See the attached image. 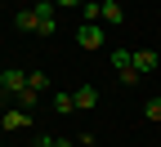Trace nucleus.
<instances>
[{
	"label": "nucleus",
	"instance_id": "nucleus-1",
	"mask_svg": "<svg viewBox=\"0 0 161 147\" xmlns=\"http://www.w3.org/2000/svg\"><path fill=\"white\" fill-rule=\"evenodd\" d=\"M112 67H116V80H121V85H139V80H143V76L134 71V54L130 49H112Z\"/></svg>",
	"mask_w": 161,
	"mask_h": 147
},
{
	"label": "nucleus",
	"instance_id": "nucleus-16",
	"mask_svg": "<svg viewBox=\"0 0 161 147\" xmlns=\"http://www.w3.org/2000/svg\"><path fill=\"white\" fill-rule=\"evenodd\" d=\"M0 129H5V120H0Z\"/></svg>",
	"mask_w": 161,
	"mask_h": 147
},
{
	"label": "nucleus",
	"instance_id": "nucleus-5",
	"mask_svg": "<svg viewBox=\"0 0 161 147\" xmlns=\"http://www.w3.org/2000/svg\"><path fill=\"white\" fill-rule=\"evenodd\" d=\"M72 94H76V112H94L98 107V89L94 85H76Z\"/></svg>",
	"mask_w": 161,
	"mask_h": 147
},
{
	"label": "nucleus",
	"instance_id": "nucleus-7",
	"mask_svg": "<svg viewBox=\"0 0 161 147\" xmlns=\"http://www.w3.org/2000/svg\"><path fill=\"white\" fill-rule=\"evenodd\" d=\"M14 23H18V31H40L36 9H18V13H14Z\"/></svg>",
	"mask_w": 161,
	"mask_h": 147
},
{
	"label": "nucleus",
	"instance_id": "nucleus-10",
	"mask_svg": "<svg viewBox=\"0 0 161 147\" xmlns=\"http://www.w3.org/2000/svg\"><path fill=\"white\" fill-rule=\"evenodd\" d=\"M103 18V0H85L80 5V23H98Z\"/></svg>",
	"mask_w": 161,
	"mask_h": 147
},
{
	"label": "nucleus",
	"instance_id": "nucleus-15",
	"mask_svg": "<svg viewBox=\"0 0 161 147\" xmlns=\"http://www.w3.org/2000/svg\"><path fill=\"white\" fill-rule=\"evenodd\" d=\"M58 5H63V9H80L85 0H54V9H58Z\"/></svg>",
	"mask_w": 161,
	"mask_h": 147
},
{
	"label": "nucleus",
	"instance_id": "nucleus-9",
	"mask_svg": "<svg viewBox=\"0 0 161 147\" xmlns=\"http://www.w3.org/2000/svg\"><path fill=\"white\" fill-rule=\"evenodd\" d=\"M54 112H63V116L76 112V94H72V89H58V94H54Z\"/></svg>",
	"mask_w": 161,
	"mask_h": 147
},
{
	"label": "nucleus",
	"instance_id": "nucleus-2",
	"mask_svg": "<svg viewBox=\"0 0 161 147\" xmlns=\"http://www.w3.org/2000/svg\"><path fill=\"white\" fill-rule=\"evenodd\" d=\"M103 40H108V36H103L98 23H80V27H76V45H80V49H103Z\"/></svg>",
	"mask_w": 161,
	"mask_h": 147
},
{
	"label": "nucleus",
	"instance_id": "nucleus-4",
	"mask_svg": "<svg viewBox=\"0 0 161 147\" xmlns=\"http://www.w3.org/2000/svg\"><path fill=\"white\" fill-rule=\"evenodd\" d=\"M157 67H161V54L157 49H134V71L139 76H152Z\"/></svg>",
	"mask_w": 161,
	"mask_h": 147
},
{
	"label": "nucleus",
	"instance_id": "nucleus-8",
	"mask_svg": "<svg viewBox=\"0 0 161 147\" xmlns=\"http://www.w3.org/2000/svg\"><path fill=\"white\" fill-rule=\"evenodd\" d=\"M0 120H5V129H27V120H31V112H23V107H18V112H5V116H0Z\"/></svg>",
	"mask_w": 161,
	"mask_h": 147
},
{
	"label": "nucleus",
	"instance_id": "nucleus-3",
	"mask_svg": "<svg viewBox=\"0 0 161 147\" xmlns=\"http://www.w3.org/2000/svg\"><path fill=\"white\" fill-rule=\"evenodd\" d=\"M23 89H27V71H23V67H5V76H0V94L18 98Z\"/></svg>",
	"mask_w": 161,
	"mask_h": 147
},
{
	"label": "nucleus",
	"instance_id": "nucleus-13",
	"mask_svg": "<svg viewBox=\"0 0 161 147\" xmlns=\"http://www.w3.org/2000/svg\"><path fill=\"white\" fill-rule=\"evenodd\" d=\"M18 102H23V112H31L36 102H40V94H36V89H23V94H18Z\"/></svg>",
	"mask_w": 161,
	"mask_h": 147
},
{
	"label": "nucleus",
	"instance_id": "nucleus-14",
	"mask_svg": "<svg viewBox=\"0 0 161 147\" xmlns=\"http://www.w3.org/2000/svg\"><path fill=\"white\" fill-rule=\"evenodd\" d=\"M36 18H40V13H36ZM54 31H58V18H40V31H36V36H54Z\"/></svg>",
	"mask_w": 161,
	"mask_h": 147
},
{
	"label": "nucleus",
	"instance_id": "nucleus-11",
	"mask_svg": "<svg viewBox=\"0 0 161 147\" xmlns=\"http://www.w3.org/2000/svg\"><path fill=\"white\" fill-rule=\"evenodd\" d=\"M27 89L45 94V89H49V76H45V71H27Z\"/></svg>",
	"mask_w": 161,
	"mask_h": 147
},
{
	"label": "nucleus",
	"instance_id": "nucleus-12",
	"mask_svg": "<svg viewBox=\"0 0 161 147\" xmlns=\"http://www.w3.org/2000/svg\"><path fill=\"white\" fill-rule=\"evenodd\" d=\"M143 116H148L152 125H161V98H148V107H143Z\"/></svg>",
	"mask_w": 161,
	"mask_h": 147
},
{
	"label": "nucleus",
	"instance_id": "nucleus-17",
	"mask_svg": "<svg viewBox=\"0 0 161 147\" xmlns=\"http://www.w3.org/2000/svg\"><path fill=\"white\" fill-rule=\"evenodd\" d=\"M0 76H5V67H0Z\"/></svg>",
	"mask_w": 161,
	"mask_h": 147
},
{
	"label": "nucleus",
	"instance_id": "nucleus-6",
	"mask_svg": "<svg viewBox=\"0 0 161 147\" xmlns=\"http://www.w3.org/2000/svg\"><path fill=\"white\" fill-rule=\"evenodd\" d=\"M103 23L108 27H121V23H125V9H121L116 0H103Z\"/></svg>",
	"mask_w": 161,
	"mask_h": 147
}]
</instances>
